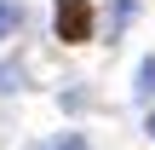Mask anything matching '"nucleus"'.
Wrapping results in <instances>:
<instances>
[{
    "instance_id": "1",
    "label": "nucleus",
    "mask_w": 155,
    "mask_h": 150,
    "mask_svg": "<svg viewBox=\"0 0 155 150\" xmlns=\"http://www.w3.org/2000/svg\"><path fill=\"white\" fill-rule=\"evenodd\" d=\"M52 29L63 46H86L92 40V0H52Z\"/></svg>"
},
{
    "instance_id": "2",
    "label": "nucleus",
    "mask_w": 155,
    "mask_h": 150,
    "mask_svg": "<svg viewBox=\"0 0 155 150\" xmlns=\"http://www.w3.org/2000/svg\"><path fill=\"white\" fill-rule=\"evenodd\" d=\"M23 29V0H0V40H12Z\"/></svg>"
},
{
    "instance_id": "3",
    "label": "nucleus",
    "mask_w": 155,
    "mask_h": 150,
    "mask_svg": "<svg viewBox=\"0 0 155 150\" xmlns=\"http://www.w3.org/2000/svg\"><path fill=\"white\" fill-rule=\"evenodd\" d=\"M138 98H155V58L138 64Z\"/></svg>"
},
{
    "instance_id": "4",
    "label": "nucleus",
    "mask_w": 155,
    "mask_h": 150,
    "mask_svg": "<svg viewBox=\"0 0 155 150\" xmlns=\"http://www.w3.org/2000/svg\"><path fill=\"white\" fill-rule=\"evenodd\" d=\"M52 150H86V139H81V133H63V139H58Z\"/></svg>"
},
{
    "instance_id": "5",
    "label": "nucleus",
    "mask_w": 155,
    "mask_h": 150,
    "mask_svg": "<svg viewBox=\"0 0 155 150\" xmlns=\"http://www.w3.org/2000/svg\"><path fill=\"white\" fill-rule=\"evenodd\" d=\"M150 139H155V110H150Z\"/></svg>"
}]
</instances>
